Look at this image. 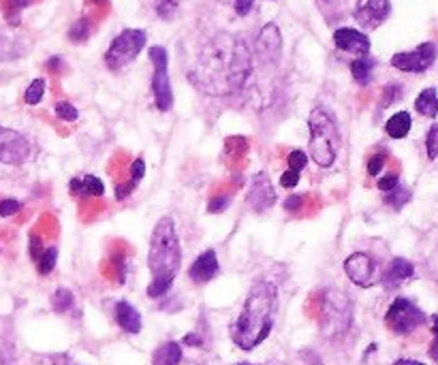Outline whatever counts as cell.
I'll return each mask as SVG.
<instances>
[{"mask_svg": "<svg viewBox=\"0 0 438 365\" xmlns=\"http://www.w3.org/2000/svg\"><path fill=\"white\" fill-rule=\"evenodd\" d=\"M43 94H45V79H35L30 81V86L26 88V94H24V100L26 105H39L43 100Z\"/></svg>", "mask_w": 438, "mask_h": 365, "instance_id": "28", "label": "cell"}, {"mask_svg": "<svg viewBox=\"0 0 438 365\" xmlns=\"http://www.w3.org/2000/svg\"><path fill=\"white\" fill-rule=\"evenodd\" d=\"M415 109L421 113V115H427V117H436L438 115V94L434 88H425L417 100H415Z\"/></svg>", "mask_w": 438, "mask_h": 365, "instance_id": "21", "label": "cell"}, {"mask_svg": "<svg viewBox=\"0 0 438 365\" xmlns=\"http://www.w3.org/2000/svg\"><path fill=\"white\" fill-rule=\"evenodd\" d=\"M310 148L308 154L321 169L334 167L340 152V129L336 117L325 107H314L308 115Z\"/></svg>", "mask_w": 438, "mask_h": 365, "instance_id": "3", "label": "cell"}, {"mask_svg": "<svg viewBox=\"0 0 438 365\" xmlns=\"http://www.w3.org/2000/svg\"><path fill=\"white\" fill-rule=\"evenodd\" d=\"M218 274H221V263H218V257L214 250L201 253L188 270V276L195 284H205V282L214 280Z\"/></svg>", "mask_w": 438, "mask_h": 365, "instance_id": "15", "label": "cell"}, {"mask_svg": "<svg viewBox=\"0 0 438 365\" xmlns=\"http://www.w3.org/2000/svg\"><path fill=\"white\" fill-rule=\"evenodd\" d=\"M425 150H427V158L436 161L438 158V124H432L425 137Z\"/></svg>", "mask_w": 438, "mask_h": 365, "instance_id": "31", "label": "cell"}, {"mask_svg": "<svg viewBox=\"0 0 438 365\" xmlns=\"http://www.w3.org/2000/svg\"><path fill=\"white\" fill-rule=\"evenodd\" d=\"M90 33H92V26H90V20L88 18H79L77 22H73V26L69 28V41L79 45V43H86L90 39Z\"/></svg>", "mask_w": 438, "mask_h": 365, "instance_id": "23", "label": "cell"}, {"mask_svg": "<svg viewBox=\"0 0 438 365\" xmlns=\"http://www.w3.org/2000/svg\"><path fill=\"white\" fill-rule=\"evenodd\" d=\"M413 276H415L413 263L406 261V259H402V257H396V259L387 265L385 274H381V282H383V286H385L387 291H393V289H398L402 282L410 280Z\"/></svg>", "mask_w": 438, "mask_h": 365, "instance_id": "16", "label": "cell"}, {"mask_svg": "<svg viewBox=\"0 0 438 365\" xmlns=\"http://www.w3.org/2000/svg\"><path fill=\"white\" fill-rule=\"evenodd\" d=\"M182 3L184 0H154V9L161 20H173Z\"/></svg>", "mask_w": 438, "mask_h": 365, "instance_id": "25", "label": "cell"}, {"mask_svg": "<svg viewBox=\"0 0 438 365\" xmlns=\"http://www.w3.org/2000/svg\"><path fill=\"white\" fill-rule=\"evenodd\" d=\"M430 357L438 361V337H436V340L432 342V346H430Z\"/></svg>", "mask_w": 438, "mask_h": 365, "instance_id": "48", "label": "cell"}, {"mask_svg": "<svg viewBox=\"0 0 438 365\" xmlns=\"http://www.w3.org/2000/svg\"><path fill=\"white\" fill-rule=\"evenodd\" d=\"M135 188H137V184H135L133 180H129V182L116 184V188H114V195H116V199H118V201H125L127 197H131V195L135 192Z\"/></svg>", "mask_w": 438, "mask_h": 365, "instance_id": "38", "label": "cell"}, {"mask_svg": "<svg viewBox=\"0 0 438 365\" xmlns=\"http://www.w3.org/2000/svg\"><path fill=\"white\" fill-rule=\"evenodd\" d=\"M432 329H434V335L438 337V314L432 316Z\"/></svg>", "mask_w": 438, "mask_h": 365, "instance_id": "50", "label": "cell"}, {"mask_svg": "<svg viewBox=\"0 0 438 365\" xmlns=\"http://www.w3.org/2000/svg\"><path fill=\"white\" fill-rule=\"evenodd\" d=\"M182 265V246L169 216H163L152 228L148 243V267L152 272V282L148 284V297L161 299L173 286V280Z\"/></svg>", "mask_w": 438, "mask_h": 365, "instance_id": "2", "label": "cell"}, {"mask_svg": "<svg viewBox=\"0 0 438 365\" xmlns=\"http://www.w3.org/2000/svg\"><path fill=\"white\" fill-rule=\"evenodd\" d=\"M182 361H184V352L178 342H165L163 346L156 348L152 357V365H180Z\"/></svg>", "mask_w": 438, "mask_h": 365, "instance_id": "18", "label": "cell"}, {"mask_svg": "<svg viewBox=\"0 0 438 365\" xmlns=\"http://www.w3.org/2000/svg\"><path fill=\"white\" fill-rule=\"evenodd\" d=\"M33 3V0H7L5 5V13H7V20L11 26H18L20 24V13Z\"/></svg>", "mask_w": 438, "mask_h": 365, "instance_id": "27", "label": "cell"}, {"mask_svg": "<svg viewBox=\"0 0 438 365\" xmlns=\"http://www.w3.org/2000/svg\"><path fill=\"white\" fill-rule=\"evenodd\" d=\"M391 16L389 0H357L353 18L364 30H374Z\"/></svg>", "mask_w": 438, "mask_h": 365, "instance_id": "11", "label": "cell"}, {"mask_svg": "<svg viewBox=\"0 0 438 365\" xmlns=\"http://www.w3.org/2000/svg\"><path fill=\"white\" fill-rule=\"evenodd\" d=\"M33 156V146L26 135L0 127V165L22 167Z\"/></svg>", "mask_w": 438, "mask_h": 365, "instance_id": "8", "label": "cell"}, {"mask_svg": "<svg viewBox=\"0 0 438 365\" xmlns=\"http://www.w3.org/2000/svg\"><path fill=\"white\" fill-rule=\"evenodd\" d=\"M56 261H58V248H45L43 250V255L37 259V272L41 274V276H50L52 272H54V267H56Z\"/></svg>", "mask_w": 438, "mask_h": 365, "instance_id": "24", "label": "cell"}, {"mask_svg": "<svg viewBox=\"0 0 438 365\" xmlns=\"http://www.w3.org/2000/svg\"><path fill=\"white\" fill-rule=\"evenodd\" d=\"M238 365H250V363H238Z\"/></svg>", "mask_w": 438, "mask_h": 365, "instance_id": "53", "label": "cell"}, {"mask_svg": "<svg viewBox=\"0 0 438 365\" xmlns=\"http://www.w3.org/2000/svg\"><path fill=\"white\" fill-rule=\"evenodd\" d=\"M94 3H98V5H100V3H107V0H94Z\"/></svg>", "mask_w": 438, "mask_h": 365, "instance_id": "52", "label": "cell"}, {"mask_svg": "<svg viewBox=\"0 0 438 365\" xmlns=\"http://www.w3.org/2000/svg\"><path fill=\"white\" fill-rule=\"evenodd\" d=\"M353 325V303L347 293L325 289L321 295V331L325 337H342Z\"/></svg>", "mask_w": 438, "mask_h": 365, "instance_id": "4", "label": "cell"}, {"mask_svg": "<svg viewBox=\"0 0 438 365\" xmlns=\"http://www.w3.org/2000/svg\"><path fill=\"white\" fill-rule=\"evenodd\" d=\"M18 56H20V52H18L16 43L0 33V60H16Z\"/></svg>", "mask_w": 438, "mask_h": 365, "instance_id": "32", "label": "cell"}, {"mask_svg": "<svg viewBox=\"0 0 438 365\" xmlns=\"http://www.w3.org/2000/svg\"><path fill=\"white\" fill-rule=\"evenodd\" d=\"M246 203L253 212L261 214V212H267L274 203H276V190L272 186V180L267 178V173L259 171L255 173L253 178V186L248 190V197H246Z\"/></svg>", "mask_w": 438, "mask_h": 365, "instance_id": "13", "label": "cell"}, {"mask_svg": "<svg viewBox=\"0 0 438 365\" xmlns=\"http://www.w3.org/2000/svg\"><path fill=\"white\" fill-rule=\"evenodd\" d=\"M287 163H289V169H291V171H297V173H299V171L308 165V154H306L304 150H293V152L289 154Z\"/></svg>", "mask_w": 438, "mask_h": 365, "instance_id": "33", "label": "cell"}, {"mask_svg": "<svg viewBox=\"0 0 438 365\" xmlns=\"http://www.w3.org/2000/svg\"><path fill=\"white\" fill-rule=\"evenodd\" d=\"M301 205H304V197H301V195H291V197L284 201V209H287V212H297Z\"/></svg>", "mask_w": 438, "mask_h": 365, "instance_id": "44", "label": "cell"}, {"mask_svg": "<svg viewBox=\"0 0 438 365\" xmlns=\"http://www.w3.org/2000/svg\"><path fill=\"white\" fill-rule=\"evenodd\" d=\"M43 250H45V246H43V241H41V237L39 235H30V241H28V255H30V259L37 263V259L43 255Z\"/></svg>", "mask_w": 438, "mask_h": 365, "instance_id": "37", "label": "cell"}, {"mask_svg": "<svg viewBox=\"0 0 438 365\" xmlns=\"http://www.w3.org/2000/svg\"><path fill=\"white\" fill-rule=\"evenodd\" d=\"M150 62L154 66L152 73V94L159 111H171L173 107V90H171V79H169V54L161 45H152L148 50Z\"/></svg>", "mask_w": 438, "mask_h": 365, "instance_id": "6", "label": "cell"}, {"mask_svg": "<svg viewBox=\"0 0 438 365\" xmlns=\"http://www.w3.org/2000/svg\"><path fill=\"white\" fill-rule=\"evenodd\" d=\"M345 272L349 276V280L362 289H370L376 282H381V274H379V265L376 261L366 255V253H353L351 257H347L345 261Z\"/></svg>", "mask_w": 438, "mask_h": 365, "instance_id": "10", "label": "cell"}, {"mask_svg": "<svg viewBox=\"0 0 438 365\" xmlns=\"http://www.w3.org/2000/svg\"><path fill=\"white\" fill-rule=\"evenodd\" d=\"M398 184H400L398 175H396V173H391V175H385V178H381L376 186H379V188H381L383 192H389V190H391V188H396Z\"/></svg>", "mask_w": 438, "mask_h": 365, "instance_id": "43", "label": "cell"}, {"mask_svg": "<svg viewBox=\"0 0 438 365\" xmlns=\"http://www.w3.org/2000/svg\"><path fill=\"white\" fill-rule=\"evenodd\" d=\"M184 344H186V346H201V337H199L197 333H188V335L184 337Z\"/></svg>", "mask_w": 438, "mask_h": 365, "instance_id": "47", "label": "cell"}, {"mask_svg": "<svg viewBox=\"0 0 438 365\" xmlns=\"http://www.w3.org/2000/svg\"><path fill=\"white\" fill-rule=\"evenodd\" d=\"M114 316H116V323L122 331L133 333V335L142 331V314L129 301H118L116 310H114Z\"/></svg>", "mask_w": 438, "mask_h": 365, "instance_id": "17", "label": "cell"}, {"mask_svg": "<svg viewBox=\"0 0 438 365\" xmlns=\"http://www.w3.org/2000/svg\"><path fill=\"white\" fill-rule=\"evenodd\" d=\"M393 365H425V363H419V361H413V359H398Z\"/></svg>", "mask_w": 438, "mask_h": 365, "instance_id": "49", "label": "cell"}, {"mask_svg": "<svg viewBox=\"0 0 438 365\" xmlns=\"http://www.w3.org/2000/svg\"><path fill=\"white\" fill-rule=\"evenodd\" d=\"M52 306L56 312H69L75 306V297L69 289H58L52 297Z\"/></svg>", "mask_w": 438, "mask_h": 365, "instance_id": "26", "label": "cell"}, {"mask_svg": "<svg viewBox=\"0 0 438 365\" xmlns=\"http://www.w3.org/2000/svg\"><path fill=\"white\" fill-rule=\"evenodd\" d=\"M52 365H79V363H75L69 354H54Z\"/></svg>", "mask_w": 438, "mask_h": 365, "instance_id": "45", "label": "cell"}, {"mask_svg": "<svg viewBox=\"0 0 438 365\" xmlns=\"http://www.w3.org/2000/svg\"><path fill=\"white\" fill-rule=\"evenodd\" d=\"M148 43V35L146 30H139V28H125L114 41L112 45L107 47L105 52V66L109 71H122L127 69L131 62L137 60V56L142 54V50L146 47Z\"/></svg>", "mask_w": 438, "mask_h": 365, "instance_id": "5", "label": "cell"}, {"mask_svg": "<svg viewBox=\"0 0 438 365\" xmlns=\"http://www.w3.org/2000/svg\"><path fill=\"white\" fill-rule=\"evenodd\" d=\"M438 50L434 43H421L413 52H400L391 58V66L404 73H425L436 62Z\"/></svg>", "mask_w": 438, "mask_h": 365, "instance_id": "9", "label": "cell"}, {"mask_svg": "<svg viewBox=\"0 0 438 365\" xmlns=\"http://www.w3.org/2000/svg\"><path fill=\"white\" fill-rule=\"evenodd\" d=\"M278 291L272 282L259 280L253 284L240 316L231 323V340L242 350H253L263 344L276 323Z\"/></svg>", "mask_w": 438, "mask_h": 365, "instance_id": "1", "label": "cell"}, {"mask_svg": "<svg viewBox=\"0 0 438 365\" xmlns=\"http://www.w3.org/2000/svg\"><path fill=\"white\" fill-rule=\"evenodd\" d=\"M299 184V173L297 171H284L282 175H280V186L282 188H295Z\"/></svg>", "mask_w": 438, "mask_h": 365, "instance_id": "42", "label": "cell"}, {"mask_svg": "<svg viewBox=\"0 0 438 365\" xmlns=\"http://www.w3.org/2000/svg\"><path fill=\"white\" fill-rule=\"evenodd\" d=\"M255 54L257 58L263 62V64H272L276 66L282 58V35H280V28L276 24H265L257 37V43H255Z\"/></svg>", "mask_w": 438, "mask_h": 365, "instance_id": "12", "label": "cell"}, {"mask_svg": "<svg viewBox=\"0 0 438 365\" xmlns=\"http://www.w3.org/2000/svg\"><path fill=\"white\" fill-rule=\"evenodd\" d=\"M410 197H413L410 188L398 184L396 188H391V190L385 195V205H389L391 209H402V207L410 201Z\"/></svg>", "mask_w": 438, "mask_h": 365, "instance_id": "22", "label": "cell"}, {"mask_svg": "<svg viewBox=\"0 0 438 365\" xmlns=\"http://www.w3.org/2000/svg\"><path fill=\"white\" fill-rule=\"evenodd\" d=\"M385 323L387 327L398 333V335H408L413 333L415 329H419L423 323H425V314L410 301V299H404V297H398L387 314H385Z\"/></svg>", "mask_w": 438, "mask_h": 365, "instance_id": "7", "label": "cell"}, {"mask_svg": "<svg viewBox=\"0 0 438 365\" xmlns=\"http://www.w3.org/2000/svg\"><path fill=\"white\" fill-rule=\"evenodd\" d=\"M400 96H402V88H400V83H389V86L383 90V107L393 105Z\"/></svg>", "mask_w": 438, "mask_h": 365, "instance_id": "36", "label": "cell"}, {"mask_svg": "<svg viewBox=\"0 0 438 365\" xmlns=\"http://www.w3.org/2000/svg\"><path fill=\"white\" fill-rule=\"evenodd\" d=\"M410 124H413V120H410V113L408 111H398L393 113L389 120H387V124H385V131L391 139H404L410 131Z\"/></svg>", "mask_w": 438, "mask_h": 365, "instance_id": "19", "label": "cell"}, {"mask_svg": "<svg viewBox=\"0 0 438 365\" xmlns=\"http://www.w3.org/2000/svg\"><path fill=\"white\" fill-rule=\"evenodd\" d=\"M334 45L340 52L355 54V56H368L370 54V39L362 30L355 28H338L334 33Z\"/></svg>", "mask_w": 438, "mask_h": 365, "instance_id": "14", "label": "cell"}, {"mask_svg": "<svg viewBox=\"0 0 438 365\" xmlns=\"http://www.w3.org/2000/svg\"><path fill=\"white\" fill-rule=\"evenodd\" d=\"M54 111H56V115H58L60 120H64V122H75V120L79 117V111H77L75 105H71L69 100H60V103H56Z\"/></svg>", "mask_w": 438, "mask_h": 365, "instance_id": "30", "label": "cell"}, {"mask_svg": "<svg viewBox=\"0 0 438 365\" xmlns=\"http://www.w3.org/2000/svg\"><path fill=\"white\" fill-rule=\"evenodd\" d=\"M47 69H50V71H54V73H58V71L62 69V58H60V56L50 58V60H47Z\"/></svg>", "mask_w": 438, "mask_h": 365, "instance_id": "46", "label": "cell"}, {"mask_svg": "<svg viewBox=\"0 0 438 365\" xmlns=\"http://www.w3.org/2000/svg\"><path fill=\"white\" fill-rule=\"evenodd\" d=\"M385 163H387V152H376V154H372V158L368 161V175H379L383 169H385Z\"/></svg>", "mask_w": 438, "mask_h": 365, "instance_id": "34", "label": "cell"}, {"mask_svg": "<svg viewBox=\"0 0 438 365\" xmlns=\"http://www.w3.org/2000/svg\"><path fill=\"white\" fill-rule=\"evenodd\" d=\"M227 205H229V197H216V199L209 201L207 212H209V214H221V212L227 209Z\"/></svg>", "mask_w": 438, "mask_h": 365, "instance_id": "41", "label": "cell"}, {"mask_svg": "<svg viewBox=\"0 0 438 365\" xmlns=\"http://www.w3.org/2000/svg\"><path fill=\"white\" fill-rule=\"evenodd\" d=\"M20 209H22V203L16 201V199H3V201H0V218L16 216Z\"/></svg>", "mask_w": 438, "mask_h": 365, "instance_id": "35", "label": "cell"}, {"mask_svg": "<svg viewBox=\"0 0 438 365\" xmlns=\"http://www.w3.org/2000/svg\"><path fill=\"white\" fill-rule=\"evenodd\" d=\"M105 192L103 182L96 175H83L81 180V195H90V197H100Z\"/></svg>", "mask_w": 438, "mask_h": 365, "instance_id": "29", "label": "cell"}, {"mask_svg": "<svg viewBox=\"0 0 438 365\" xmlns=\"http://www.w3.org/2000/svg\"><path fill=\"white\" fill-rule=\"evenodd\" d=\"M144 175H146V163H144V158L133 161V165H131V178H129V180H133L135 184H139Z\"/></svg>", "mask_w": 438, "mask_h": 365, "instance_id": "39", "label": "cell"}, {"mask_svg": "<svg viewBox=\"0 0 438 365\" xmlns=\"http://www.w3.org/2000/svg\"><path fill=\"white\" fill-rule=\"evenodd\" d=\"M372 73H374V60L370 56H362L351 62V75L359 86H368L372 81Z\"/></svg>", "mask_w": 438, "mask_h": 365, "instance_id": "20", "label": "cell"}, {"mask_svg": "<svg viewBox=\"0 0 438 365\" xmlns=\"http://www.w3.org/2000/svg\"><path fill=\"white\" fill-rule=\"evenodd\" d=\"M259 3V0H236L234 3V9H236V13L240 16V18H244V16H248L250 11H253V7Z\"/></svg>", "mask_w": 438, "mask_h": 365, "instance_id": "40", "label": "cell"}, {"mask_svg": "<svg viewBox=\"0 0 438 365\" xmlns=\"http://www.w3.org/2000/svg\"><path fill=\"white\" fill-rule=\"evenodd\" d=\"M180 365H197V363H192V361H182Z\"/></svg>", "mask_w": 438, "mask_h": 365, "instance_id": "51", "label": "cell"}]
</instances>
